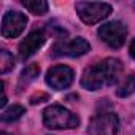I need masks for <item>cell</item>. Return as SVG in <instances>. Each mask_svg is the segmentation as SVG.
<instances>
[{"label": "cell", "mask_w": 135, "mask_h": 135, "mask_svg": "<svg viewBox=\"0 0 135 135\" xmlns=\"http://www.w3.org/2000/svg\"><path fill=\"white\" fill-rule=\"evenodd\" d=\"M133 92H135V75L130 73V75H127V76L124 78V81L118 86L116 94H118L119 97H129V95H132Z\"/></svg>", "instance_id": "12"}, {"label": "cell", "mask_w": 135, "mask_h": 135, "mask_svg": "<svg viewBox=\"0 0 135 135\" xmlns=\"http://www.w3.org/2000/svg\"><path fill=\"white\" fill-rule=\"evenodd\" d=\"M40 100H48V95H46V94H40V95H33V97L30 99L32 103H40Z\"/></svg>", "instance_id": "16"}, {"label": "cell", "mask_w": 135, "mask_h": 135, "mask_svg": "<svg viewBox=\"0 0 135 135\" xmlns=\"http://www.w3.org/2000/svg\"><path fill=\"white\" fill-rule=\"evenodd\" d=\"M75 8H76L78 16L81 18V21L88 26L97 24L111 15V5L103 3V2L102 3H99V2H78Z\"/></svg>", "instance_id": "2"}, {"label": "cell", "mask_w": 135, "mask_h": 135, "mask_svg": "<svg viewBox=\"0 0 135 135\" xmlns=\"http://www.w3.org/2000/svg\"><path fill=\"white\" fill-rule=\"evenodd\" d=\"M38 73H40V67H38L37 64L27 65L26 69L21 72V76H19V88H24V86H27L29 83H32V81L38 76Z\"/></svg>", "instance_id": "11"}, {"label": "cell", "mask_w": 135, "mask_h": 135, "mask_svg": "<svg viewBox=\"0 0 135 135\" xmlns=\"http://www.w3.org/2000/svg\"><path fill=\"white\" fill-rule=\"evenodd\" d=\"M99 37L103 43H107L110 48L118 49L126 43L127 38V26L121 21H113L100 26L99 29Z\"/></svg>", "instance_id": "3"}, {"label": "cell", "mask_w": 135, "mask_h": 135, "mask_svg": "<svg viewBox=\"0 0 135 135\" xmlns=\"http://www.w3.org/2000/svg\"><path fill=\"white\" fill-rule=\"evenodd\" d=\"M46 40V35L43 30H32L19 45V57L22 60L29 59L32 54H35V51H38L43 43Z\"/></svg>", "instance_id": "8"}, {"label": "cell", "mask_w": 135, "mask_h": 135, "mask_svg": "<svg viewBox=\"0 0 135 135\" xmlns=\"http://www.w3.org/2000/svg\"><path fill=\"white\" fill-rule=\"evenodd\" d=\"M15 67V59L13 56L7 51V49H2L0 51V73H8L10 70H13Z\"/></svg>", "instance_id": "15"}, {"label": "cell", "mask_w": 135, "mask_h": 135, "mask_svg": "<svg viewBox=\"0 0 135 135\" xmlns=\"http://www.w3.org/2000/svg\"><path fill=\"white\" fill-rule=\"evenodd\" d=\"M81 84L83 88H86L88 91H99L105 83V75H103V70L100 67V62L99 64H94L91 67L83 72V76H81Z\"/></svg>", "instance_id": "9"}, {"label": "cell", "mask_w": 135, "mask_h": 135, "mask_svg": "<svg viewBox=\"0 0 135 135\" xmlns=\"http://www.w3.org/2000/svg\"><path fill=\"white\" fill-rule=\"evenodd\" d=\"M73 76H75V73L70 67L54 65L46 73V84L56 91H62V89H67L73 83Z\"/></svg>", "instance_id": "6"}, {"label": "cell", "mask_w": 135, "mask_h": 135, "mask_svg": "<svg viewBox=\"0 0 135 135\" xmlns=\"http://www.w3.org/2000/svg\"><path fill=\"white\" fill-rule=\"evenodd\" d=\"M27 18L19 11H7L2 18V37L16 38L26 29Z\"/></svg>", "instance_id": "7"}, {"label": "cell", "mask_w": 135, "mask_h": 135, "mask_svg": "<svg viewBox=\"0 0 135 135\" xmlns=\"http://www.w3.org/2000/svg\"><path fill=\"white\" fill-rule=\"evenodd\" d=\"M2 135H11V133H7V132H2Z\"/></svg>", "instance_id": "18"}, {"label": "cell", "mask_w": 135, "mask_h": 135, "mask_svg": "<svg viewBox=\"0 0 135 135\" xmlns=\"http://www.w3.org/2000/svg\"><path fill=\"white\" fill-rule=\"evenodd\" d=\"M129 52H130V56L135 59V40L130 43V46H129Z\"/></svg>", "instance_id": "17"}, {"label": "cell", "mask_w": 135, "mask_h": 135, "mask_svg": "<svg viewBox=\"0 0 135 135\" xmlns=\"http://www.w3.org/2000/svg\"><path fill=\"white\" fill-rule=\"evenodd\" d=\"M119 130V119L114 113H102L91 119L89 135H116Z\"/></svg>", "instance_id": "4"}, {"label": "cell", "mask_w": 135, "mask_h": 135, "mask_svg": "<svg viewBox=\"0 0 135 135\" xmlns=\"http://www.w3.org/2000/svg\"><path fill=\"white\" fill-rule=\"evenodd\" d=\"M22 5L35 16H41L48 11V3L45 0H24Z\"/></svg>", "instance_id": "13"}, {"label": "cell", "mask_w": 135, "mask_h": 135, "mask_svg": "<svg viewBox=\"0 0 135 135\" xmlns=\"http://www.w3.org/2000/svg\"><path fill=\"white\" fill-rule=\"evenodd\" d=\"M43 122L48 129H54V130L76 129L80 124V118L60 105H51L43 111Z\"/></svg>", "instance_id": "1"}, {"label": "cell", "mask_w": 135, "mask_h": 135, "mask_svg": "<svg viewBox=\"0 0 135 135\" xmlns=\"http://www.w3.org/2000/svg\"><path fill=\"white\" fill-rule=\"evenodd\" d=\"M24 107H21V105H13V107H10V108H7L3 113H2V121L3 122H13V121H16V119H19L22 114H24Z\"/></svg>", "instance_id": "14"}, {"label": "cell", "mask_w": 135, "mask_h": 135, "mask_svg": "<svg viewBox=\"0 0 135 135\" xmlns=\"http://www.w3.org/2000/svg\"><path fill=\"white\" fill-rule=\"evenodd\" d=\"M91 49V45L81 38V37H76V38H70V40H60L57 41L51 52L52 56H69V57H78V56H83L86 54L88 51Z\"/></svg>", "instance_id": "5"}, {"label": "cell", "mask_w": 135, "mask_h": 135, "mask_svg": "<svg viewBox=\"0 0 135 135\" xmlns=\"http://www.w3.org/2000/svg\"><path fill=\"white\" fill-rule=\"evenodd\" d=\"M100 67H102L103 75H105V83L108 86H113L121 80V76H122V62L119 59L108 57V59L100 62Z\"/></svg>", "instance_id": "10"}]
</instances>
